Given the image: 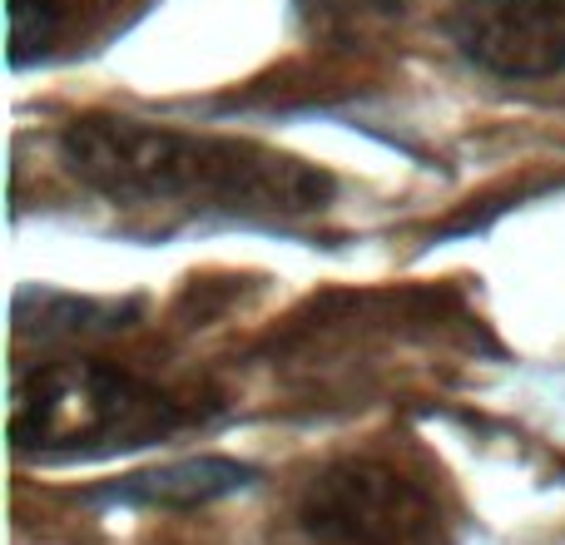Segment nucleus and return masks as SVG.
<instances>
[{"mask_svg":"<svg viewBox=\"0 0 565 545\" xmlns=\"http://www.w3.org/2000/svg\"><path fill=\"white\" fill-rule=\"evenodd\" d=\"M60 159L85 189L125 209L302 218L332 194V179L322 169L254 139L189 135L119 115H85L65 125Z\"/></svg>","mask_w":565,"mask_h":545,"instance_id":"obj_1","label":"nucleus"},{"mask_svg":"<svg viewBox=\"0 0 565 545\" xmlns=\"http://www.w3.org/2000/svg\"><path fill=\"white\" fill-rule=\"evenodd\" d=\"M184 421L189 407L174 392L95 357L45 362L15 382L10 402V441L35 461L115 457L174 437Z\"/></svg>","mask_w":565,"mask_h":545,"instance_id":"obj_2","label":"nucleus"},{"mask_svg":"<svg viewBox=\"0 0 565 545\" xmlns=\"http://www.w3.org/2000/svg\"><path fill=\"white\" fill-rule=\"evenodd\" d=\"M292 526L308 545H451V511L392 457H338L302 481Z\"/></svg>","mask_w":565,"mask_h":545,"instance_id":"obj_3","label":"nucleus"},{"mask_svg":"<svg viewBox=\"0 0 565 545\" xmlns=\"http://www.w3.org/2000/svg\"><path fill=\"white\" fill-rule=\"evenodd\" d=\"M441 30L497 79L565 75V0H447Z\"/></svg>","mask_w":565,"mask_h":545,"instance_id":"obj_4","label":"nucleus"},{"mask_svg":"<svg viewBox=\"0 0 565 545\" xmlns=\"http://www.w3.org/2000/svg\"><path fill=\"white\" fill-rule=\"evenodd\" d=\"M254 471L224 457H199V461H174V467L129 477L109 491V501H129V506H204L228 491H244Z\"/></svg>","mask_w":565,"mask_h":545,"instance_id":"obj_5","label":"nucleus"},{"mask_svg":"<svg viewBox=\"0 0 565 545\" xmlns=\"http://www.w3.org/2000/svg\"><path fill=\"white\" fill-rule=\"evenodd\" d=\"M60 30V6L55 0H10V55L15 65L30 50H45Z\"/></svg>","mask_w":565,"mask_h":545,"instance_id":"obj_6","label":"nucleus"}]
</instances>
